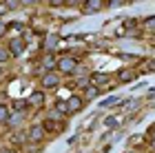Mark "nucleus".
Listing matches in <instances>:
<instances>
[{
	"mask_svg": "<svg viewBox=\"0 0 155 153\" xmlns=\"http://www.w3.org/2000/svg\"><path fill=\"white\" fill-rule=\"evenodd\" d=\"M7 7V11H13V9H18L20 5H25V2H20V0H7V2H2Z\"/></svg>",
	"mask_w": 155,
	"mask_h": 153,
	"instance_id": "nucleus-13",
	"label": "nucleus"
},
{
	"mask_svg": "<svg viewBox=\"0 0 155 153\" xmlns=\"http://www.w3.org/2000/svg\"><path fill=\"white\" fill-rule=\"evenodd\" d=\"M146 69H155V60H149V62H146Z\"/></svg>",
	"mask_w": 155,
	"mask_h": 153,
	"instance_id": "nucleus-23",
	"label": "nucleus"
},
{
	"mask_svg": "<svg viewBox=\"0 0 155 153\" xmlns=\"http://www.w3.org/2000/svg\"><path fill=\"white\" fill-rule=\"evenodd\" d=\"M40 85L45 87V89H55L60 85V75H55V71H51V73H45L40 78Z\"/></svg>",
	"mask_w": 155,
	"mask_h": 153,
	"instance_id": "nucleus-2",
	"label": "nucleus"
},
{
	"mask_svg": "<svg viewBox=\"0 0 155 153\" xmlns=\"http://www.w3.org/2000/svg\"><path fill=\"white\" fill-rule=\"evenodd\" d=\"M91 80H93V85H104V82H109V75L107 73H93V75H89Z\"/></svg>",
	"mask_w": 155,
	"mask_h": 153,
	"instance_id": "nucleus-10",
	"label": "nucleus"
},
{
	"mask_svg": "<svg viewBox=\"0 0 155 153\" xmlns=\"http://www.w3.org/2000/svg\"><path fill=\"white\" fill-rule=\"evenodd\" d=\"M75 67H78V60L73 55H64V58L58 60V71H62V73H73Z\"/></svg>",
	"mask_w": 155,
	"mask_h": 153,
	"instance_id": "nucleus-1",
	"label": "nucleus"
},
{
	"mask_svg": "<svg viewBox=\"0 0 155 153\" xmlns=\"http://www.w3.org/2000/svg\"><path fill=\"white\" fill-rule=\"evenodd\" d=\"M153 149H155V138H153Z\"/></svg>",
	"mask_w": 155,
	"mask_h": 153,
	"instance_id": "nucleus-26",
	"label": "nucleus"
},
{
	"mask_svg": "<svg viewBox=\"0 0 155 153\" xmlns=\"http://www.w3.org/2000/svg\"><path fill=\"white\" fill-rule=\"evenodd\" d=\"M5 29H7V27H5V22H2V20H0V36L5 33Z\"/></svg>",
	"mask_w": 155,
	"mask_h": 153,
	"instance_id": "nucleus-24",
	"label": "nucleus"
},
{
	"mask_svg": "<svg viewBox=\"0 0 155 153\" xmlns=\"http://www.w3.org/2000/svg\"><path fill=\"white\" fill-rule=\"evenodd\" d=\"M42 102H45V93H31L29 100H27V104H29V107H40Z\"/></svg>",
	"mask_w": 155,
	"mask_h": 153,
	"instance_id": "nucleus-9",
	"label": "nucleus"
},
{
	"mask_svg": "<svg viewBox=\"0 0 155 153\" xmlns=\"http://www.w3.org/2000/svg\"><path fill=\"white\" fill-rule=\"evenodd\" d=\"M111 9H120V7H124V5H129V2H124V0H109L107 2Z\"/></svg>",
	"mask_w": 155,
	"mask_h": 153,
	"instance_id": "nucleus-16",
	"label": "nucleus"
},
{
	"mask_svg": "<svg viewBox=\"0 0 155 153\" xmlns=\"http://www.w3.org/2000/svg\"><path fill=\"white\" fill-rule=\"evenodd\" d=\"M42 129H45V133H53V131H58V124H55L51 118H49V120L42 122Z\"/></svg>",
	"mask_w": 155,
	"mask_h": 153,
	"instance_id": "nucleus-11",
	"label": "nucleus"
},
{
	"mask_svg": "<svg viewBox=\"0 0 155 153\" xmlns=\"http://www.w3.org/2000/svg\"><path fill=\"white\" fill-rule=\"evenodd\" d=\"M144 27H146V29H155V16L146 18V20H144Z\"/></svg>",
	"mask_w": 155,
	"mask_h": 153,
	"instance_id": "nucleus-19",
	"label": "nucleus"
},
{
	"mask_svg": "<svg viewBox=\"0 0 155 153\" xmlns=\"http://www.w3.org/2000/svg\"><path fill=\"white\" fill-rule=\"evenodd\" d=\"M104 7H107V2H102V0H87L84 2V13H97Z\"/></svg>",
	"mask_w": 155,
	"mask_h": 153,
	"instance_id": "nucleus-5",
	"label": "nucleus"
},
{
	"mask_svg": "<svg viewBox=\"0 0 155 153\" xmlns=\"http://www.w3.org/2000/svg\"><path fill=\"white\" fill-rule=\"evenodd\" d=\"M42 67H45V71H47V73H51V71H55V67H58V60H55L53 55L49 53L47 58L42 60Z\"/></svg>",
	"mask_w": 155,
	"mask_h": 153,
	"instance_id": "nucleus-8",
	"label": "nucleus"
},
{
	"mask_svg": "<svg viewBox=\"0 0 155 153\" xmlns=\"http://www.w3.org/2000/svg\"><path fill=\"white\" fill-rule=\"evenodd\" d=\"M11 58V53H9V49H5V47H0V62H7Z\"/></svg>",
	"mask_w": 155,
	"mask_h": 153,
	"instance_id": "nucleus-17",
	"label": "nucleus"
},
{
	"mask_svg": "<svg viewBox=\"0 0 155 153\" xmlns=\"http://www.w3.org/2000/svg\"><path fill=\"white\" fill-rule=\"evenodd\" d=\"M67 104H69V113H80L82 107H84V100L80 95H71V98L67 100Z\"/></svg>",
	"mask_w": 155,
	"mask_h": 153,
	"instance_id": "nucleus-6",
	"label": "nucleus"
},
{
	"mask_svg": "<svg viewBox=\"0 0 155 153\" xmlns=\"http://www.w3.org/2000/svg\"><path fill=\"white\" fill-rule=\"evenodd\" d=\"M153 129H155V127H153Z\"/></svg>",
	"mask_w": 155,
	"mask_h": 153,
	"instance_id": "nucleus-27",
	"label": "nucleus"
},
{
	"mask_svg": "<svg viewBox=\"0 0 155 153\" xmlns=\"http://www.w3.org/2000/svg\"><path fill=\"white\" fill-rule=\"evenodd\" d=\"M25 120V113L22 111H11V115H9V120H7V127L9 129H16L20 127V122Z\"/></svg>",
	"mask_w": 155,
	"mask_h": 153,
	"instance_id": "nucleus-7",
	"label": "nucleus"
},
{
	"mask_svg": "<svg viewBox=\"0 0 155 153\" xmlns=\"http://www.w3.org/2000/svg\"><path fill=\"white\" fill-rule=\"evenodd\" d=\"M137 142H142V135H133L129 140V144H137Z\"/></svg>",
	"mask_w": 155,
	"mask_h": 153,
	"instance_id": "nucleus-21",
	"label": "nucleus"
},
{
	"mask_svg": "<svg viewBox=\"0 0 155 153\" xmlns=\"http://www.w3.org/2000/svg\"><path fill=\"white\" fill-rule=\"evenodd\" d=\"M55 45H58V36H49L47 38V51H53Z\"/></svg>",
	"mask_w": 155,
	"mask_h": 153,
	"instance_id": "nucleus-14",
	"label": "nucleus"
},
{
	"mask_svg": "<svg viewBox=\"0 0 155 153\" xmlns=\"http://www.w3.org/2000/svg\"><path fill=\"white\" fill-rule=\"evenodd\" d=\"M7 49H9V53L13 55V58H18V55L25 51V40H22V38H13V40H9V47H7Z\"/></svg>",
	"mask_w": 155,
	"mask_h": 153,
	"instance_id": "nucleus-4",
	"label": "nucleus"
},
{
	"mask_svg": "<svg viewBox=\"0 0 155 153\" xmlns=\"http://www.w3.org/2000/svg\"><path fill=\"white\" fill-rule=\"evenodd\" d=\"M124 27H129V29H131V27H135V20H133V18H129V20H124Z\"/></svg>",
	"mask_w": 155,
	"mask_h": 153,
	"instance_id": "nucleus-22",
	"label": "nucleus"
},
{
	"mask_svg": "<svg viewBox=\"0 0 155 153\" xmlns=\"http://www.w3.org/2000/svg\"><path fill=\"white\" fill-rule=\"evenodd\" d=\"M9 111H7V107H5V104H0V122H7V120H9Z\"/></svg>",
	"mask_w": 155,
	"mask_h": 153,
	"instance_id": "nucleus-15",
	"label": "nucleus"
},
{
	"mask_svg": "<svg viewBox=\"0 0 155 153\" xmlns=\"http://www.w3.org/2000/svg\"><path fill=\"white\" fill-rule=\"evenodd\" d=\"M87 95H89V98H95V95H97V87L95 85H89L87 87Z\"/></svg>",
	"mask_w": 155,
	"mask_h": 153,
	"instance_id": "nucleus-18",
	"label": "nucleus"
},
{
	"mask_svg": "<svg viewBox=\"0 0 155 153\" xmlns=\"http://www.w3.org/2000/svg\"><path fill=\"white\" fill-rule=\"evenodd\" d=\"M113 104H117V98H115V95H113V98L102 100V107H113Z\"/></svg>",
	"mask_w": 155,
	"mask_h": 153,
	"instance_id": "nucleus-20",
	"label": "nucleus"
},
{
	"mask_svg": "<svg viewBox=\"0 0 155 153\" xmlns=\"http://www.w3.org/2000/svg\"><path fill=\"white\" fill-rule=\"evenodd\" d=\"M55 111H58V115H67L69 113V104L67 102H55Z\"/></svg>",
	"mask_w": 155,
	"mask_h": 153,
	"instance_id": "nucleus-12",
	"label": "nucleus"
},
{
	"mask_svg": "<svg viewBox=\"0 0 155 153\" xmlns=\"http://www.w3.org/2000/svg\"><path fill=\"white\" fill-rule=\"evenodd\" d=\"M0 153H13V151H9V149H0Z\"/></svg>",
	"mask_w": 155,
	"mask_h": 153,
	"instance_id": "nucleus-25",
	"label": "nucleus"
},
{
	"mask_svg": "<svg viewBox=\"0 0 155 153\" xmlns=\"http://www.w3.org/2000/svg\"><path fill=\"white\" fill-rule=\"evenodd\" d=\"M42 138H45L42 124H33V127H29V131H27V140H29V142H40Z\"/></svg>",
	"mask_w": 155,
	"mask_h": 153,
	"instance_id": "nucleus-3",
	"label": "nucleus"
}]
</instances>
